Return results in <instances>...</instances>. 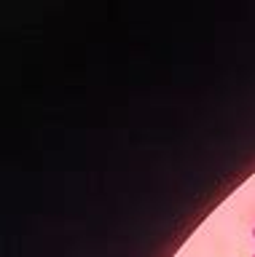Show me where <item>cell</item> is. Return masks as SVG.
I'll return each instance as SVG.
<instances>
[{"mask_svg":"<svg viewBox=\"0 0 255 257\" xmlns=\"http://www.w3.org/2000/svg\"><path fill=\"white\" fill-rule=\"evenodd\" d=\"M252 257H255V254H252Z\"/></svg>","mask_w":255,"mask_h":257,"instance_id":"2","label":"cell"},{"mask_svg":"<svg viewBox=\"0 0 255 257\" xmlns=\"http://www.w3.org/2000/svg\"><path fill=\"white\" fill-rule=\"evenodd\" d=\"M252 238H255V228H252Z\"/></svg>","mask_w":255,"mask_h":257,"instance_id":"1","label":"cell"}]
</instances>
